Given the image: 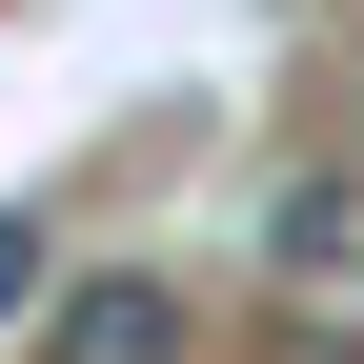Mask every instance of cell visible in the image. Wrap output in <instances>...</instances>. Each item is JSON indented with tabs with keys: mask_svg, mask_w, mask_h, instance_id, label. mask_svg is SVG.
I'll list each match as a JSON object with an SVG mask.
<instances>
[{
	"mask_svg": "<svg viewBox=\"0 0 364 364\" xmlns=\"http://www.w3.org/2000/svg\"><path fill=\"white\" fill-rule=\"evenodd\" d=\"M263 243H284L304 284H344V263H364V182H344V162H304L284 203H263Z\"/></svg>",
	"mask_w": 364,
	"mask_h": 364,
	"instance_id": "7a4b0ae2",
	"label": "cell"
},
{
	"mask_svg": "<svg viewBox=\"0 0 364 364\" xmlns=\"http://www.w3.org/2000/svg\"><path fill=\"white\" fill-rule=\"evenodd\" d=\"M0 324H41V223L0 203Z\"/></svg>",
	"mask_w": 364,
	"mask_h": 364,
	"instance_id": "3957f363",
	"label": "cell"
},
{
	"mask_svg": "<svg viewBox=\"0 0 364 364\" xmlns=\"http://www.w3.org/2000/svg\"><path fill=\"white\" fill-rule=\"evenodd\" d=\"M41 364H182V284H142V263L61 284V304H41Z\"/></svg>",
	"mask_w": 364,
	"mask_h": 364,
	"instance_id": "6da1fadb",
	"label": "cell"
}]
</instances>
